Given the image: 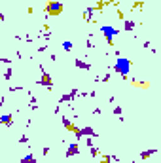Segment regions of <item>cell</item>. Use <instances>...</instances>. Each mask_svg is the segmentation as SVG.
Listing matches in <instances>:
<instances>
[{
    "mask_svg": "<svg viewBox=\"0 0 161 163\" xmlns=\"http://www.w3.org/2000/svg\"><path fill=\"white\" fill-rule=\"evenodd\" d=\"M114 70H116L118 74H121V76H127V74L131 72V61H129V59H125V57L118 59V61H116V65H114Z\"/></svg>",
    "mask_w": 161,
    "mask_h": 163,
    "instance_id": "obj_1",
    "label": "cell"
},
{
    "mask_svg": "<svg viewBox=\"0 0 161 163\" xmlns=\"http://www.w3.org/2000/svg\"><path fill=\"white\" fill-rule=\"evenodd\" d=\"M46 12H47L49 15H59V14L63 12V4L59 2V0H49L47 6H46Z\"/></svg>",
    "mask_w": 161,
    "mask_h": 163,
    "instance_id": "obj_2",
    "label": "cell"
},
{
    "mask_svg": "<svg viewBox=\"0 0 161 163\" xmlns=\"http://www.w3.org/2000/svg\"><path fill=\"white\" fill-rule=\"evenodd\" d=\"M100 32L104 34V38H106V42H108V44H114V36L118 34V29L104 25V27H100Z\"/></svg>",
    "mask_w": 161,
    "mask_h": 163,
    "instance_id": "obj_3",
    "label": "cell"
},
{
    "mask_svg": "<svg viewBox=\"0 0 161 163\" xmlns=\"http://www.w3.org/2000/svg\"><path fill=\"white\" fill-rule=\"evenodd\" d=\"M78 154V142H72L70 146H68V150H67V157H72V155H76Z\"/></svg>",
    "mask_w": 161,
    "mask_h": 163,
    "instance_id": "obj_4",
    "label": "cell"
},
{
    "mask_svg": "<svg viewBox=\"0 0 161 163\" xmlns=\"http://www.w3.org/2000/svg\"><path fill=\"white\" fill-rule=\"evenodd\" d=\"M40 84H42V85H46V87H51V78H49V74L42 72V78H40Z\"/></svg>",
    "mask_w": 161,
    "mask_h": 163,
    "instance_id": "obj_5",
    "label": "cell"
},
{
    "mask_svg": "<svg viewBox=\"0 0 161 163\" xmlns=\"http://www.w3.org/2000/svg\"><path fill=\"white\" fill-rule=\"evenodd\" d=\"M0 123L12 125V123H13V118H12V114H4V116H0Z\"/></svg>",
    "mask_w": 161,
    "mask_h": 163,
    "instance_id": "obj_6",
    "label": "cell"
},
{
    "mask_svg": "<svg viewBox=\"0 0 161 163\" xmlns=\"http://www.w3.org/2000/svg\"><path fill=\"white\" fill-rule=\"evenodd\" d=\"M63 123L67 125V129H68V131H72V133H78V129H76V125H74L72 122H68L67 118H63Z\"/></svg>",
    "mask_w": 161,
    "mask_h": 163,
    "instance_id": "obj_7",
    "label": "cell"
},
{
    "mask_svg": "<svg viewBox=\"0 0 161 163\" xmlns=\"http://www.w3.org/2000/svg\"><path fill=\"white\" fill-rule=\"evenodd\" d=\"M76 65H78V68H82V70H89V63H83L82 59H76Z\"/></svg>",
    "mask_w": 161,
    "mask_h": 163,
    "instance_id": "obj_8",
    "label": "cell"
},
{
    "mask_svg": "<svg viewBox=\"0 0 161 163\" xmlns=\"http://www.w3.org/2000/svg\"><path fill=\"white\" fill-rule=\"evenodd\" d=\"M21 163H36V157H34L32 154H29V155H25V157L21 159Z\"/></svg>",
    "mask_w": 161,
    "mask_h": 163,
    "instance_id": "obj_9",
    "label": "cell"
},
{
    "mask_svg": "<svg viewBox=\"0 0 161 163\" xmlns=\"http://www.w3.org/2000/svg\"><path fill=\"white\" fill-rule=\"evenodd\" d=\"M153 154H157V150H146V152H142V154H140V157H142V159H146V157H150V155H153Z\"/></svg>",
    "mask_w": 161,
    "mask_h": 163,
    "instance_id": "obj_10",
    "label": "cell"
},
{
    "mask_svg": "<svg viewBox=\"0 0 161 163\" xmlns=\"http://www.w3.org/2000/svg\"><path fill=\"white\" fill-rule=\"evenodd\" d=\"M133 27H135V23H133V21H125V30H131Z\"/></svg>",
    "mask_w": 161,
    "mask_h": 163,
    "instance_id": "obj_11",
    "label": "cell"
},
{
    "mask_svg": "<svg viewBox=\"0 0 161 163\" xmlns=\"http://www.w3.org/2000/svg\"><path fill=\"white\" fill-rule=\"evenodd\" d=\"M63 47H65V49H72L74 46H72V42H65V44H63Z\"/></svg>",
    "mask_w": 161,
    "mask_h": 163,
    "instance_id": "obj_12",
    "label": "cell"
},
{
    "mask_svg": "<svg viewBox=\"0 0 161 163\" xmlns=\"http://www.w3.org/2000/svg\"><path fill=\"white\" fill-rule=\"evenodd\" d=\"M12 74H13V72H12V68H8V70H6V74H4V76H6V78H8V80H10V78H12Z\"/></svg>",
    "mask_w": 161,
    "mask_h": 163,
    "instance_id": "obj_13",
    "label": "cell"
},
{
    "mask_svg": "<svg viewBox=\"0 0 161 163\" xmlns=\"http://www.w3.org/2000/svg\"><path fill=\"white\" fill-rule=\"evenodd\" d=\"M129 163H137V161H129Z\"/></svg>",
    "mask_w": 161,
    "mask_h": 163,
    "instance_id": "obj_14",
    "label": "cell"
}]
</instances>
